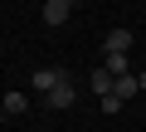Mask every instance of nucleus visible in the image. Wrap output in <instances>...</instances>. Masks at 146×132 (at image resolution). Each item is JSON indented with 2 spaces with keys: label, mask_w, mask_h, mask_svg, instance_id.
I'll use <instances>...</instances> for the list:
<instances>
[{
  "label": "nucleus",
  "mask_w": 146,
  "mask_h": 132,
  "mask_svg": "<svg viewBox=\"0 0 146 132\" xmlns=\"http://www.w3.org/2000/svg\"><path fill=\"white\" fill-rule=\"evenodd\" d=\"M102 49H107V54H127V49H131V34H127V29H107V34H102Z\"/></svg>",
  "instance_id": "nucleus-6"
},
{
  "label": "nucleus",
  "mask_w": 146,
  "mask_h": 132,
  "mask_svg": "<svg viewBox=\"0 0 146 132\" xmlns=\"http://www.w3.org/2000/svg\"><path fill=\"white\" fill-rule=\"evenodd\" d=\"M136 78H141V93H146V69H141V74H136Z\"/></svg>",
  "instance_id": "nucleus-8"
},
{
  "label": "nucleus",
  "mask_w": 146,
  "mask_h": 132,
  "mask_svg": "<svg viewBox=\"0 0 146 132\" xmlns=\"http://www.w3.org/2000/svg\"><path fill=\"white\" fill-rule=\"evenodd\" d=\"M141 59H146V54H141Z\"/></svg>",
  "instance_id": "nucleus-9"
},
{
  "label": "nucleus",
  "mask_w": 146,
  "mask_h": 132,
  "mask_svg": "<svg viewBox=\"0 0 146 132\" xmlns=\"http://www.w3.org/2000/svg\"><path fill=\"white\" fill-rule=\"evenodd\" d=\"M0 113H5V117H25V113H29V98H25L20 88H10L5 103H0Z\"/></svg>",
  "instance_id": "nucleus-4"
},
{
  "label": "nucleus",
  "mask_w": 146,
  "mask_h": 132,
  "mask_svg": "<svg viewBox=\"0 0 146 132\" xmlns=\"http://www.w3.org/2000/svg\"><path fill=\"white\" fill-rule=\"evenodd\" d=\"M102 69H107L112 78H127V74H131V69H127V54H107V59H102Z\"/></svg>",
  "instance_id": "nucleus-7"
},
{
  "label": "nucleus",
  "mask_w": 146,
  "mask_h": 132,
  "mask_svg": "<svg viewBox=\"0 0 146 132\" xmlns=\"http://www.w3.org/2000/svg\"><path fill=\"white\" fill-rule=\"evenodd\" d=\"M88 88H93L98 98H112V93H117V78H112L107 69H93V78H88Z\"/></svg>",
  "instance_id": "nucleus-5"
},
{
  "label": "nucleus",
  "mask_w": 146,
  "mask_h": 132,
  "mask_svg": "<svg viewBox=\"0 0 146 132\" xmlns=\"http://www.w3.org/2000/svg\"><path fill=\"white\" fill-rule=\"evenodd\" d=\"M68 15H73V5H68V0H44V25H49V29L68 25Z\"/></svg>",
  "instance_id": "nucleus-1"
},
{
  "label": "nucleus",
  "mask_w": 146,
  "mask_h": 132,
  "mask_svg": "<svg viewBox=\"0 0 146 132\" xmlns=\"http://www.w3.org/2000/svg\"><path fill=\"white\" fill-rule=\"evenodd\" d=\"M63 78H68V74H63V69H39V74H34V78H29V83H34V93H44V98H49V93H54V88H58V83H63Z\"/></svg>",
  "instance_id": "nucleus-2"
},
{
  "label": "nucleus",
  "mask_w": 146,
  "mask_h": 132,
  "mask_svg": "<svg viewBox=\"0 0 146 132\" xmlns=\"http://www.w3.org/2000/svg\"><path fill=\"white\" fill-rule=\"evenodd\" d=\"M73 103H78V88H73V78H63V83L49 93V108H58V113H63V108H73Z\"/></svg>",
  "instance_id": "nucleus-3"
}]
</instances>
